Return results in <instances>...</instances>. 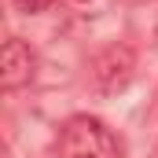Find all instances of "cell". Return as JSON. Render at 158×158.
<instances>
[{
    "label": "cell",
    "mask_w": 158,
    "mask_h": 158,
    "mask_svg": "<svg viewBox=\"0 0 158 158\" xmlns=\"http://www.w3.org/2000/svg\"><path fill=\"white\" fill-rule=\"evenodd\" d=\"M63 158H118V140L99 118H70L59 136Z\"/></svg>",
    "instance_id": "obj_1"
},
{
    "label": "cell",
    "mask_w": 158,
    "mask_h": 158,
    "mask_svg": "<svg viewBox=\"0 0 158 158\" xmlns=\"http://www.w3.org/2000/svg\"><path fill=\"white\" fill-rule=\"evenodd\" d=\"M132 70H136V55H132L129 44H110V48H103V52L96 55V63H92L96 88L107 92V96L121 92V88L132 81Z\"/></svg>",
    "instance_id": "obj_2"
},
{
    "label": "cell",
    "mask_w": 158,
    "mask_h": 158,
    "mask_svg": "<svg viewBox=\"0 0 158 158\" xmlns=\"http://www.w3.org/2000/svg\"><path fill=\"white\" fill-rule=\"evenodd\" d=\"M33 77V52H30V44L19 37L4 40V48H0V85H4V92H15V88H22V85H30Z\"/></svg>",
    "instance_id": "obj_3"
},
{
    "label": "cell",
    "mask_w": 158,
    "mask_h": 158,
    "mask_svg": "<svg viewBox=\"0 0 158 158\" xmlns=\"http://www.w3.org/2000/svg\"><path fill=\"white\" fill-rule=\"evenodd\" d=\"M44 7H52V0H15V11H22V15H37Z\"/></svg>",
    "instance_id": "obj_4"
},
{
    "label": "cell",
    "mask_w": 158,
    "mask_h": 158,
    "mask_svg": "<svg viewBox=\"0 0 158 158\" xmlns=\"http://www.w3.org/2000/svg\"><path fill=\"white\" fill-rule=\"evenodd\" d=\"M151 114H155V118H158V96H155V107H151Z\"/></svg>",
    "instance_id": "obj_5"
}]
</instances>
